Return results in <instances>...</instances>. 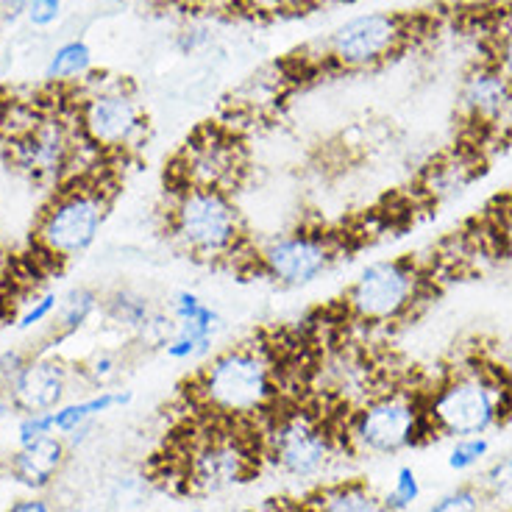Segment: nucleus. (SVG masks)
<instances>
[{
	"mask_svg": "<svg viewBox=\"0 0 512 512\" xmlns=\"http://www.w3.org/2000/svg\"><path fill=\"white\" fill-rule=\"evenodd\" d=\"M259 446L262 460L293 482H315L346 454L332 418L284 401L259 423Z\"/></svg>",
	"mask_w": 512,
	"mask_h": 512,
	"instance_id": "obj_6",
	"label": "nucleus"
},
{
	"mask_svg": "<svg viewBox=\"0 0 512 512\" xmlns=\"http://www.w3.org/2000/svg\"><path fill=\"white\" fill-rule=\"evenodd\" d=\"M73 382H78L76 368L64 359L53 357L48 351H34L23 362V368L14 373L9 387L0 393V410L14 415H37L53 412L70 396Z\"/></svg>",
	"mask_w": 512,
	"mask_h": 512,
	"instance_id": "obj_14",
	"label": "nucleus"
},
{
	"mask_svg": "<svg viewBox=\"0 0 512 512\" xmlns=\"http://www.w3.org/2000/svg\"><path fill=\"white\" fill-rule=\"evenodd\" d=\"M59 298H62V295L53 293V290L31 295L26 301V309L17 312L14 329H17V332H31V329H37L42 323H51L53 315H56V309H59Z\"/></svg>",
	"mask_w": 512,
	"mask_h": 512,
	"instance_id": "obj_28",
	"label": "nucleus"
},
{
	"mask_svg": "<svg viewBox=\"0 0 512 512\" xmlns=\"http://www.w3.org/2000/svg\"><path fill=\"white\" fill-rule=\"evenodd\" d=\"M320 0H245V12L259 17H284V14H301L318 6Z\"/></svg>",
	"mask_w": 512,
	"mask_h": 512,
	"instance_id": "obj_32",
	"label": "nucleus"
},
{
	"mask_svg": "<svg viewBox=\"0 0 512 512\" xmlns=\"http://www.w3.org/2000/svg\"><path fill=\"white\" fill-rule=\"evenodd\" d=\"M282 76H268L265 70L262 73H256L245 81L243 87L237 90V98L240 101H234V106L245 112V115H256V112H262L268 103H276L282 98Z\"/></svg>",
	"mask_w": 512,
	"mask_h": 512,
	"instance_id": "obj_25",
	"label": "nucleus"
},
{
	"mask_svg": "<svg viewBox=\"0 0 512 512\" xmlns=\"http://www.w3.org/2000/svg\"><path fill=\"white\" fill-rule=\"evenodd\" d=\"M245 154L240 140L226 128H201L187 145L181 148L173 165V187L192 184V187H215V190L234 192L243 181Z\"/></svg>",
	"mask_w": 512,
	"mask_h": 512,
	"instance_id": "obj_13",
	"label": "nucleus"
},
{
	"mask_svg": "<svg viewBox=\"0 0 512 512\" xmlns=\"http://www.w3.org/2000/svg\"><path fill=\"white\" fill-rule=\"evenodd\" d=\"M457 98L462 117L479 131L512 126V81L487 56L465 70Z\"/></svg>",
	"mask_w": 512,
	"mask_h": 512,
	"instance_id": "obj_16",
	"label": "nucleus"
},
{
	"mask_svg": "<svg viewBox=\"0 0 512 512\" xmlns=\"http://www.w3.org/2000/svg\"><path fill=\"white\" fill-rule=\"evenodd\" d=\"M301 512H390L384 499L365 479H337L318 487L304 504Z\"/></svg>",
	"mask_w": 512,
	"mask_h": 512,
	"instance_id": "obj_18",
	"label": "nucleus"
},
{
	"mask_svg": "<svg viewBox=\"0 0 512 512\" xmlns=\"http://www.w3.org/2000/svg\"><path fill=\"white\" fill-rule=\"evenodd\" d=\"M81 140L103 159H126L148 137V115L126 78L87 76L73 101Z\"/></svg>",
	"mask_w": 512,
	"mask_h": 512,
	"instance_id": "obj_8",
	"label": "nucleus"
},
{
	"mask_svg": "<svg viewBox=\"0 0 512 512\" xmlns=\"http://www.w3.org/2000/svg\"><path fill=\"white\" fill-rule=\"evenodd\" d=\"M126 348H95L90 357L81 359L76 365L78 384L90 387V390H109L117 387V382L123 379V373L128 368Z\"/></svg>",
	"mask_w": 512,
	"mask_h": 512,
	"instance_id": "obj_22",
	"label": "nucleus"
},
{
	"mask_svg": "<svg viewBox=\"0 0 512 512\" xmlns=\"http://www.w3.org/2000/svg\"><path fill=\"white\" fill-rule=\"evenodd\" d=\"M340 256H343V240L337 234L301 226L254 243L248 265L284 290H301L323 279L326 273H332Z\"/></svg>",
	"mask_w": 512,
	"mask_h": 512,
	"instance_id": "obj_11",
	"label": "nucleus"
},
{
	"mask_svg": "<svg viewBox=\"0 0 512 512\" xmlns=\"http://www.w3.org/2000/svg\"><path fill=\"white\" fill-rule=\"evenodd\" d=\"M48 435H56V429H53V412L20 415V421H17V446L37 443V440Z\"/></svg>",
	"mask_w": 512,
	"mask_h": 512,
	"instance_id": "obj_33",
	"label": "nucleus"
},
{
	"mask_svg": "<svg viewBox=\"0 0 512 512\" xmlns=\"http://www.w3.org/2000/svg\"><path fill=\"white\" fill-rule=\"evenodd\" d=\"M490 504H487L482 487L476 485H460L454 490L443 493L440 499L429 507V512H487Z\"/></svg>",
	"mask_w": 512,
	"mask_h": 512,
	"instance_id": "obj_29",
	"label": "nucleus"
},
{
	"mask_svg": "<svg viewBox=\"0 0 512 512\" xmlns=\"http://www.w3.org/2000/svg\"><path fill=\"white\" fill-rule=\"evenodd\" d=\"M0 39H3V34H0Z\"/></svg>",
	"mask_w": 512,
	"mask_h": 512,
	"instance_id": "obj_42",
	"label": "nucleus"
},
{
	"mask_svg": "<svg viewBox=\"0 0 512 512\" xmlns=\"http://www.w3.org/2000/svg\"><path fill=\"white\" fill-rule=\"evenodd\" d=\"M31 354V348H9V351H3L0 354V393L9 387V382L14 379V373L23 368V362Z\"/></svg>",
	"mask_w": 512,
	"mask_h": 512,
	"instance_id": "obj_36",
	"label": "nucleus"
},
{
	"mask_svg": "<svg viewBox=\"0 0 512 512\" xmlns=\"http://www.w3.org/2000/svg\"><path fill=\"white\" fill-rule=\"evenodd\" d=\"M423 487L421 479L415 474L412 465H401L396 471V479H393V487L384 493V507L390 512H407L410 507H415V501L421 499Z\"/></svg>",
	"mask_w": 512,
	"mask_h": 512,
	"instance_id": "obj_27",
	"label": "nucleus"
},
{
	"mask_svg": "<svg viewBox=\"0 0 512 512\" xmlns=\"http://www.w3.org/2000/svg\"><path fill=\"white\" fill-rule=\"evenodd\" d=\"M334 426L343 451L348 457L362 460L398 457L410 448L437 440L435 429L426 418L423 390H410L401 384L373 390L371 396L348 407Z\"/></svg>",
	"mask_w": 512,
	"mask_h": 512,
	"instance_id": "obj_3",
	"label": "nucleus"
},
{
	"mask_svg": "<svg viewBox=\"0 0 512 512\" xmlns=\"http://www.w3.org/2000/svg\"><path fill=\"white\" fill-rule=\"evenodd\" d=\"M487 59L512 81V12L501 14L499 26H493V31H490Z\"/></svg>",
	"mask_w": 512,
	"mask_h": 512,
	"instance_id": "obj_31",
	"label": "nucleus"
},
{
	"mask_svg": "<svg viewBox=\"0 0 512 512\" xmlns=\"http://www.w3.org/2000/svg\"><path fill=\"white\" fill-rule=\"evenodd\" d=\"M259 426L209 421L190 437L181 457V482L195 496H220L254 482L262 460Z\"/></svg>",
	"mask_w": 512,
	"mask_h": 512,
	"instance_id": "obj_7",
	"label": "nucleus"
},
{
	"mask_svg": "<svg viewBox=\"0 0 512 512\" xmlns=\"http://www.w3.org/2000/svg\"><path fill=\"white\" fill-rule=\"evenodd\" d=\"M429 192L432 195H451V192H460L468 181H471V165L465 162H440V165L429 167Z\"/></svg>",
	"mask_w": 512,
	"mask_h": 512,
	"instance_id": "obj_30",
	"label": "nucleus"
},
{
	"mask_svg": "<svg viewBox=\"0 0 512 512\" xmlns=\"http://www.w3.org/2000/svg\"><path fill=\"white\" fill-rule=\"evenodd\" d=\"M190 401L209 421L259 426L284 401L282 368L273 348L243 340L209 354L192 373Z\"/></svg>",
	"mask_w": 512,
	"mask_h": 512,
	"instance_id": "obj_1",
	"label": "nucleus"
},
{
	"mask_svg": "<svg viewBox=\"0 0 512 512\" xmlns=\"http://www.w3.org/2000/svg\"><path fill=\"white\" fill-rule=\"evenodd\" d=\"M426 396V418L440 437H476L512 418V387L496 362L471 359L437 379Z\"/></svg>",
	"mask_w": 512,
	"mask_h": 512,
	"instance_id": "obj_4",
	"label": "nucleus"
},
{
	"mask_svg": "<svg viewBox=\"0 0 512 512\" xmlns=\"http://www.w3.org/2000/svg\"><path fill=\"white\" fill-rule=\"evenodd\" d=\"M487 454H490V440H487V435L457 437L451 451H448L446 462L454 474H468V471H474V468H479L487 460Z\"/></svg>",
	"mask_w": 512,
	"mask_h": 512,
	"instance_id": "obj_26",
	"label": "nucleus"
},
{
	"mask_svg": "<svg viewBox=\"0 0 512 512\" xmlns=\"http://www.w3.org/2000/svg\"><path fill=\"white\" fill-rule=\"evenodd\" d=\"M412 20L396 12H365L334 28L320 42V64L337 73H368L407 51Z\"/></svg>",
	"mask_w": 512,
	"mask_h": 512,
	"instance_id": "obj_12",
	"label": "nucleus"
},
{
	"mask_svg": "<svg viewBox=\"0 0 512 512\" xmlns=\"http://www.w3.org/2000/svg\"><path fill=\"white\" fill-rule=\"evenodd\" d=\"M229 512H268V510H254V507H240V510H229Z\"/></svg>",
	"mask_w": 512,
	"mask_h": 512,
	"instance_id": "obj_41",
	"label": "nucleus"
},
{
	"mask_svg": "<svg viewBox=\"0 0 512 512\" xmlns=\"http://www.w3.org/2000/svg\"><path fill=\"white\" fill-rule=\"evenodd\" d=\"M26 14V0H0V23H14Z\"/></svg>",
	"mask_w": 512,
	"mask_h": 512,
	"instance_id": "obj_38",
	"label": "nucleus"
},
{
	"mask_svg": "<svg viewBox=\"0 0 512 512\" xmlns=\"http://www.w3.org/2000/svg\"><path fill=\"white\" fill-rule=\"evenodd\" d=\"M496 365H499L501 373H504V379H507V382H510V387H512V343L504 348V351H501V357H499V362H496Z\"/></svg>",
	"mask_w": 512,
	"mask_h": 512,
	"instance_id": "obj_40",
	"label": "nucleus"
},
{
	"mask_svg": "<svg viewBox=\"0 0 512 512\" xmlns=\"http://www.w3.org/2000/svg\"><path fill=\"white\" fill-rule=\"evenodd\" d=\"M476 485L482 487L487 504L493 512H510L512 510V451L504 454L496 462H490L479 482Z\"/></svg>",
	"mask_w": 512,
	"mask_h": 512,
	"instance_id": "obj_24",
	"label": "nucleus"
},
{
	"mask_svg": "<svg viewBox=\"0 0 512 512\" xmlns=\"http://www.w3.org/2000/svg\"><path fill=\"white\" fill-rule=\"evenodd\" d=\"M165 307L176 320V332L167 340L162 354L173 362H195V359L209 357L218 334L226 326V320L218 309L190 287L173 290Z\"/></svg>",
	"mask_w": 512,
	"mask_h": 512,
	"instance_id": "obj_15",
	"label": "nucleus"
},
{
	"mask_svg": "<svg viewBox=\"0 0 512 512\" xmlns=\"http://www.w3.org/2000/svg\"><path fill=\"white\" fill-rule=\"evenodd\" d=\"M62 0H26V17L34 28H51L62 17Z\"/></svg>",
	"mask_w": 512,
	"mask_h": 512,
	"instance_id": "obj_35",
	"label": "nucleus"
},
{
	"mask_svg": "<svg viewBox=\"0 0 512 512\" xmlns=\"http://www.w3.org/2000/svg\"><path fill=\"white\" fill-rule=\"evenodd\" d=\"M181 12L192 14H231L245 12V0H167Z\"/></svg>",
	"mask_w": 512,
	"mask_h": 512,
	"instance_id": "obj_34",
	"label": "nucleus"
},
{
	"mask_svg": "<svg viewBox=\"0 0 512 512\" xmlns=\"http://www.w3.org/2000/svg\"><path fill=\"white\" fill-rule=\"evenodd\" d=\"M151 295L140 293V290H131V287H117L109 295H103L101 315L109 320V326H115L117 332L126 334L128 343L134 346L142 337V332L151 326V320L159 312Z\"/></svg>",
	"mask_w": 512,
	"mask_h": 512,
	"instance_id": "obj_19",
	"label": "nucleus"
},
{
	"mask_svg": "<svg viewBox=\"0 0 512 512\" xmlns=\"http://www.w3.org/2000/svg\"><path fill=\"white\" fill-rule=\"evenodd\" d=\"M429 295V273L412 256L379 259L359 270L343 293L348 320L368 329L398 326L415 315Z\"/></svg>",
	"mask_w": 512,
	"mask_h": 512,
	"instance_id": "obj_9",
	"label": "nucleus"
},
{
	"mask_svg": "<svg viewBox=\"0 0 512 512\" xmlns=\"http://www.w3.org/2000/svg\"><path fill=\"white\" fill-rule=\"evenodd\" d=\"M67 454H70L67 440L62 435H48L37 443L17 446V451L6 462V471L20 487H26L31 493H42L62 474Z\"/></svg>",
	"mask_w": 512,
	"mask_h": 512,
	"instance_id": "obj_17",
	"label": "nucleus"
},
{
	"mask_svg": "<svg viewBox=\"0 0 512 512\" xmlns=\"http://www.w3.org/2000/svg\"><path fill=\"white\" fill-rule=\"evenodd\" d=\"M6 512H56L53 504L42 496H28V499H17Z\"/></svg>",
	"mask_w": 512,
	"mask_h": 512,
	"instance_id": "obj_37",
	"label": "nucleus"
},
{
	"mask_svg": "<svg viewBox=\"0 0 512 512\" xmlns=\"http://www.w3.org/2000/svg\"><path fill=\"white\" fill-rule=\"evenodd\" d=\"M510 512H512V510H510Z\"/></svg>",
	"mask_w": 512,
	"mask_h": 512,
	"instance_id": "obj_43",
	"label": "nucleus"
},
{
	"mask_svg": "<svg viewBox=\"0 0 512 512\" xmlns=\"http://www.w3.org/2000/svg\"><path fill=\"white\" fill-rule=\"evenodd\" d=\"M92 73V51L84 39H67L48 59L45 78L53 84H81Z\"/></svg>",
	"mask_w": 512,
	"mask_h": 512,
	"instance_id": "obj_23",
	"label": "nucleus"
},
{
	"mask_svg": "<svg viewBox=\"0 0 512 512\" xmlns=\"http://www.w3.org/2000/svg\"><path fill=\"white\" fill-rule=\"evenodd\" d=\"M87 148L78 134L73 112L64 115H34L6 137L3 154L14 173L42 187H59L76 176V159Z\"/></svg>",
	"mask_w": 512,
	"mask_h": 512,
	"instance_id": "obj_10",
	"label": "nucleus"
},
{
	"mask_svg": "<svg viewBox=\"0 0 512 512\" xmlns=\"http://www.w3.org/2000/svg\"><path fill=\"white\" fill-rule=\"evenodd\" d=\"M115 190L98 170L64 181L39 209L31 248L51 268L76 262L90 251L109 220Z\"/></svg>",
	"mask_w": 512,
	"mask_h": 512,
	"instance_id": "obj_5",
	"label": "nucleus"
},
{
	"mask_svg": "<svg viewBox=\"0 0 512 512\" xmlns=\"http://www.w3.org/2000/svg\"><path fill=\"white\" fill-rule=\"evenodd\" d=\"M165 234L181 254L204 265H234L240 256L248 262L254 248L234 192L215 187H170Z\"/></svg>",
	"mask_w": 512,
	"mask_h": 512,
	"instance_id": "obj_2",
	"label": "nucleus"
},
{
	"mask_svg": "<svg viewBox=\"0 0 512 512\" xmlns=\"http://www.w3.org/2000/svg\"><path fill=\"white\" fill-rule=\"evenodd\" d=\"M14 318H17L14 304H9V298H0V334L6 332V329H12Z\"/></svg>",
	"mask_w": 512,
	"mask_h": 512,
	"instance_id": "obj_39",
	"label": "nucleus"
},
{
	"mask_svg": "<svg viewBox=\"0 0 512 512\" xmlns=\"http://www.w3.org/2000/svg\"><path fill=\"white\" fill-rule=\"evenodd\" d=\"M134 401V393L126 387H109V390H95L92 396L78 398V401H64L59 410H53V429L64 440L76 435L78 429L95 423L106 412H115L120 407H128Z\"/></svg>",
	"mask_w": 512,
	"mask_h": 512,
	"instance_id": "obj_20",
	"label": "nucleus"
},
{
	"mask_svg": "<svg viewBox=\"0 0 512 512\" xmlns=\"http://www.w3.org/2000/svg\"><path fill=\"white\" fill-rule=\"evenodd\" d=\"M103 307V295L95 290V287H73L59 298V309L53 315V346L62 343V340H70L73 334H78L87 323H90Z\"/></svg>",
	"mask_w": 512,
	"mask_h": 512,
	"instance_id": "obj_21",
	"label": "nucleus"
}]
</instances>
